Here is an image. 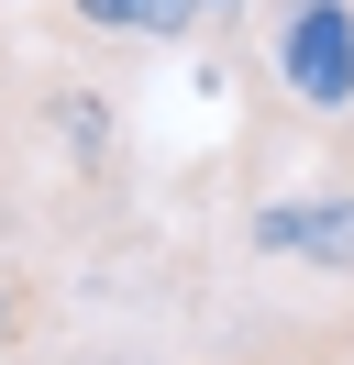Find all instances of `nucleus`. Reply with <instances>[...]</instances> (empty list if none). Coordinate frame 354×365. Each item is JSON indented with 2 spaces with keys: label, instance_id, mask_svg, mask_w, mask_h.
Masks as SVG:
<instances>
[{
  "label": "nucleus",
  "instance_id": "0eeeda50",
  "mask_svg": "<svg viewBox=\"0 0 354 365\" xmlns=\"http://www.w3.org/2000/svg\"><path fill=\"white\" fill-rule=\"evenodd\" d=\"M343 144H354V133H343Z\"/></svg>",
  "mask_w": 354,
  "mask_h": 365
},
{
  "label": "nucleus",
  "instance_id": "f257e3e1",
  "mask_svg": "<svg viewBox=\"0 0 354 365\" xmlns=\"http://www.w3.org/2000/svg\"><path fill=\"white\" fill-rule=\"evenodd\" d=\"M255 67L277 78V111L310 133H354V0H266Z\"/></svg>",
  "mask_w": 354,
  "mask_h": 365
},
{
  "label": "nucleus",
  "instance_id": "7ed1b4c3",
  "mask_svg": "<svg viewBox=\"0 0 354 365\" xmlns=\"http://www.w3.org/2000/svg\"><path fill=\"white\" fill-rule=\"evenodd\" d=\"M34 332H44V288H34V266H11V255H0V365H11Z\"/></svg>",
  "mask_w": 354,
  "mask_h": 365
},
{
  "label": "nucleus",
  "instance_id": "39448f33",
  "mask_svg": "<svg viewBox=\"0 0 354 365\" xmlns=\"http://www.w3.org/2000/svg\"><path fill=\"white\" fill-rule=\"evenodd\" d=\"M66 23H78L88 45H133V0H66Z\"/></svg>",
  "mask_w": 354,
  "mask_h": 365
},
{
  "label": "nucleus",
  "instance_id": "20e7f679",
  "mask_svg": "<svg viewBox=\"0 0 354 365\" xmlns=\"http://www.w3.org/2000/svg\"><path fill=\"white\" fill-rule=\"evenodd\" d=\"M211 23V0H133V45H188Z\"/></svg>",
  "mask_w": 354,
  "mask_h": 365
},
{
  "label": "nucleus",
  "instance_id": "423d86ee",
  "mask_svg": "<svg viewBox=\"0 0 354 365\" xmlns=\"http://www.w3.org/2000/svg\"><path fill=\"white\" fill-rule=\"evenodd\" d=\"M211 11H233V0H211Z\"/></svg>",
  "mask_w": 354,
  "mask_h": 365
},
{
  "label": "nucleus",
  "instance_id": "f03ea898",
  "mask_svg": "<svg viewBox=\"0 0 354 365\" xmlns=\"http://www.w3.org/2000/svg\"><path fill=\"white\" fill-rule=\"evenodd\" d=\"M243 255H266V266H310V277H343V288H354V178L255 200V210H243Z\"/></svg>",
  "mask_w": 354,
  "mask_h": 365
}]
</instances>
